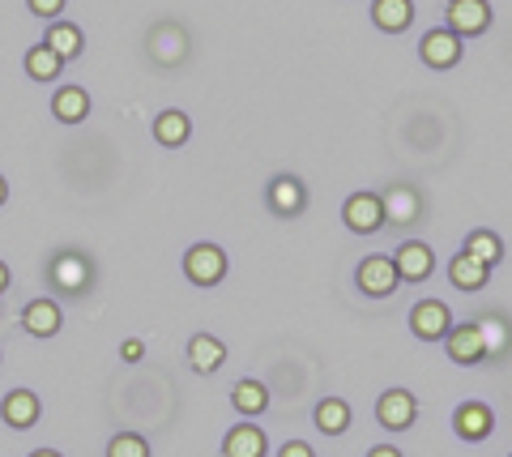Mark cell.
<instances>
[{
    "instance_id": "obj_1",
    "label": "cell",
    "mask_w": 512,
    "mask_h": 457,
    "mask_svg": "<svg viewBox=\"0 0 512 457\" xmlns=\"http://www.w3.org/2000/svg\"><path fill=\"white\" fill-rule=\"evenodd\" d=\"M184 274L197 282V287H214V282H222V274H227V252L218 244H192L184 252Z\"/></svg>"
},
{
    "instance_id": "obj_2",
    "label": "cell",
    "mask_w": 512,
    "mask_h": 457,
    "mask_svg": "<svg viewBox=\"0 0 512 457\" xmlns=\"http://www.w3.org/2000/svg\"><path fill=\"white\" fill-rule=\"evenodd\" d=\"M414 415H419V402H414L410 389H384V393H380V402H376L380 428L406 432V428H414Z\"/></svg>"
},
{
    "instance_id": "obj_3",
    "label": "cell",
    "mask_w": 512,
    "mask_h": 457,
    "mask_svg": "<svg viewBox=\"0 0 512 457\" xmlns=\"http://www.w3.org/2000/svg\"><path fill=\"white\" fill-rule=\"evenodd\" d=\"M491 26V5L487 0H448V30L457 39H470V35H483Z\"/></svg>"
},
{
    "instance_id": "obj_4",
    "label": "cell",
    "mask_w": 512,
    "mask_h": 457,
    "mask_svg": "<svg viewBox=\"0 0 512 457\" xmlns=\"http://www.w3.org/2000/svg\"><path fill=\"white\" fill-rule=\"evenodd\" d=\"M410 329L419 334L423 342H440L448 329H453V312H448L440 299H423V304L410 308Z\"/></svg>"
},
{
    "instance_id": "obj_5",
    "label": "cell",
    "mask_w": 512,
    "mask_h": 457,
    "mask_svg": "<svg viewBox=\"0 0 512 457\" xmlns=\"http://www.w3.org/2000/svg\"><path fill=\"white\" fill-rule=\"evenodd\" d=\"M342 218H346V227H350V231L376 235V231L384 227V206H380V197H376V193H355V197H346Z\"/></svg>"
},
{
    "instance_id": "obj_6",
    "label": "cell",
    "mask_w": 512,
    "mask_h": 457,
    "mask_svg": "<svg viewBox=\"0 0 512 457\" xmlns=\"http://www.w3.org/2000/svg\"><path fill=\"white\" fill-rule=\"evenodd\" d=\"M355 282H359V291L363 295H372V299H384V295H393L397 291V270H393V257H367L363 265H359V274H355Z\"/></svg>"
},
{
    "instance_id": "obj_7",
    "label": "cell",
    "mask_w": 512,
    "mask_h": 457,
    "mask_svg": "<svg viewBox=\"0 0 512 457\" xmlns=\"http://www.w3.org/2000/svg\"><path fill=\"white\" fill-rule=\"evenodd\" d=\"M444 346H448V359L461 368H474L483 364L487 351H483V334H478V325H453L444 334Z\"/></svg>"
},
{
    "instance_id": "obj_8",
    "label": "cell",
    "mask_w": 512,
    "mask_h": 457,
    "mask_svg": "<svg viewBox=\"0 0 512 457\" xmlns=\"http://www.w3.org/2000/svg\"><path fill=\"white\" fill-rule=\"evenodd\" d=\"M380 206H384V223L410 227V223H419V214H423V197L414 193L410 184H393L389 193L380 197Z\"/></svg>"
},
{
    "instance_id": "obj_9",
    "label": "cell",
    "mask_w": 512,
    "mask_h": 457,
    "mask_svg": "<svg viewBox=\"0 0 512 457\" xmlns=\"http://www.w3.org/2000/svg\"><path fill=\"white\" fill-rule=\"evenodd\" d=\"M393 270H397V278H406V282H423L431 270H436V252H431L427 244H419V240H406L402 248L393 252Z\"/></svg>"
},
{
    "instance_id": "obj_10",
    "label": "cell",
    "mask_w": 512,
    "mask_h": 457,
    "mask_svg": "<svg viewBox=\"0 0 512 457\" xmlns=\"http://www.w3.org/2000/svg\"><path fill=\"white\" fill-rule=\"evenodd\" d=\"M419 56L431 69H453L461 60V39L453 35V30H427L423 43H419Z\"/></svg>"
},
{
    "instance_id": "obj_11",
    "label": "cell",
    "mask_w": 512,
    "mask_h": 457,
    "mask_svg": "<svg viewBox=\"0 0 512 457\" xmlns=\"http://www.w3.org/2000/svg\"><path fill=\"white\" fill-rule=\"evenodd\" d=\"M39 411H43V406H39V398L30 389H13V393H5V402H0V419H5L13 432L35 428Z\"/></svg>"
},
{
    "instance_id": "obj_12",
    "label": "cell",
    "mask_w": 512,
    "mask_h": 457,
    "mask_svg": "<svg viewBox=\"0 0 512 457\" xmlns=\"http://www.w3.org/2000/svg\"><path fill=\"white\" fill-rule=\"evenodd\" d=\"M22 325H26L30 338H56L60 325H64V312H60V304H52V299H30L22 308Z\"/></svg>"
},
{
    "instance_id": "obj_13",
    "label": "cell",
    "mask_w": 512,
    "mask_h": 457,
    "mask_svg": "<svg viewBox=\"0 0 512 457\" xmlns=\"http://www.w3.org/2000/svg\"><path fill=\"white\" fill-rule=\"evenodd\" d=\"M491 428H495V415H491V406H483V402H461L457 406V415H453V432L461 436V440H487L491 436Z\"/></svg>"
},
{
    "instance_id": "obj_14",
    "label": "cell",
    "mask_w": 512,
    "mask_h": 457,
    "mask_svg": "<svg viewBox=\"0 0 512 457\" xmlns=\"http://www.w3.org/2000/svg\"><path fill=\"white\" fill-rule=\"evenodd\" d=\"M150 52H154L158 65H180V60L188 56V35H184L180 26H171V22L154 26V35H150Z\"/></svg>"
},
{
    "instance_id": "obj_15",
    "label": "cell",
    "mask_w": 512,
    "mask_h": 457,
    "mask_svg": "<svg viewBox=\"0 0 512 457\" xmlns=\"http://www.w3.org/2000/svg\"><path fill=\"white\" fill-rule=\"evenodd\" d=\"M265 449H269V440L256 423H235L227 440H222V457H265Z\"/></svg>"
},
{
    "instance_id": "obj_16",
    "label": "cell",
    "mask_w": 512,
    "mask_h": 457,
    "mask_svg": "<svg viewBox=\"0 0 512 457\" xmlns=\"http://www.w3.org/2000/svg\"><path fill=\"white\" fill-rule=\"evenodd\" d=\"M303 206H308V188H303L295 176H278L269 184V210L282 218H295Z\"/></svg>"
},
{
    "instance_id": "obj_17",
    "label": "cell",
    "mask_w": 512,
    "mask_h": 457,
    "mask_svg": "<svg viewBox=\"0 0 512 457\" xmlns=\"http://www.w3.org/2000/svg\"><path fill=\"white\" fill-rule=\"evenodd\" d=\"M52 282H56L60 291H69V295L86 291V282H90L86 257H77V252H60V257L52 261Z\"/></svg>"
},
{
    "instance_id": "obj_18",
    "label": "cell",
    "mask_w": 512,
    "mask_h": 457,
    "mask_svg": "<svg viewBox=\"0 0 512 457\" xmlns=\"http://www.w3.org/2000/svg\"><path fill=\"white\" fill-rule=\"evenodd\" d=\"M188 364H192V372L210 376V372H218L222 364H227V346H222L218 338H210V334H197L188 342Z\"/></svg>"
},
{
    "instance_id": "obj_19",
    "label": "cell",
    "mask_w": 512,
    "mask_h": 457,
    "mask_svg": "<svg viewBox=\"0 0 512 457\" xmlns=\"http://www.w3.org/2000/svg\"><path fill=\"white\" fill-rule=\"evenodd\" d=\"M52 116H56L60 124L86 120V116H90V94H86L82 86H60L56 99H52Z\"/></svg>"
},
{
    "instance_id": "obj_20",
    "label": "cell",
    "mask_w": 512,
    "mask_h": 457,
    "mask_svg": "<svg viewBox=\"0 0 512 457\" xmlns=\"http://www.w3.org/2000/svg\"><path fill=\"white\" fill-rule=\"evenodd\" d=\"M43 43L52 47L60 60H77V56H82V47H86V43H82V30H77L73 22H47Z\"/></svg>"
},
{
    "instance_id": "obj_21",
    "label": "cell",
    "mask_w": 512,
    "mask_h": 457,
    "mask_svg": "<svg viewBox=\"0 0 512 457\" xmlns=\"http://www.w3.org/2000/svg\"><path fill=\"white\" fill-rule=\"evenodd\" d=\"M448 278H453L457 291H483L487 287V265L474 261L470 252H457L453 265H448Z\"/></svg>"
},
{
    "instance_id": "obj_22",
    "label": "cell",
    "mask_w": 512,
    "mask_h": 457,
    "mask_svg": "<svg viewBox=\"0 0 512 457\" xmlns=\"http://www.w3.org/2000/svg\"><path fill=\"white\" fill-rule=\"evenodd\" d=\"M372 18H376L380 30H389V35H402V30L414 22V5H410V0H376Z\"/></svg>"
},
{
    "instance_id": "obj_23",
    "label": "cell",
    "mask_w": 512,
    "mask_h": 457,
    "mask_svg": "<svg viewBox=\"0 0 512 457\" xmlns=\"http://www.w3.org/2000/svg\"><path fill=\"white\" fill-rule=\"evenodd\" d=\"M231 406L239 415H265L269 411V389L261 381H239L231 389Z\"/></svg>"
},
{
    "instance_id": "obj_24",
    "label": "cell",
    "mask_w": 512,
    "mask_h": 457,
    "mask_svg": "<svg viewBox=\"0 0 512 457\" xmlns=\"http://www.w3.org/2000/svg\"><path fill=\"white\" fill-rule=\"evenodd\" d=\"M312 419H316V428L325 432V436H342V432L350 428V406H346L342 398H325V402L316 406Z\"/></svg>"
},
{
    "instance_id": "obj_25",
    "label": "cell",
    "mask_w": 512,
    "mask_h": 457,
    "mask_svg": "<svg viewBox=\"0 0 512 457\" xmlns=\"http://www.w3.org/2000/svg\"><path fill=\"white\" fill-rule=\"evenodd\" d=\"M60 69H64V60L47 43H39V47H30L26 52V73L35 77V82H56Z\"/></svg>"
},
{
    "instance_id": "obj_26",
    "label": "cell",
    "mask_w": 512,
    "mask_h": 457,
    "mask_svg": "<svg viewBox=\"0 0 512 457\" xmlns=\"http://www.w3.org/2000/svg\"><path fill=\"white\" fill-rule=\"evenodd\" d=\"M188 133H192V120L184 112H175V107L163 116H154V137L163 141V146H184Z\"/></svg>"
},
{
    "instance_id": "obj_27",
    "label": "cell",
    "mask_w": 512,
    "mask_h": 457,
    "mask_svg": "<svg viewBox=\"0 0 512 457\" xmlns=\"http://www.w3.org/2000/svg\"><path fill=\"white\" fill-rule=\"evenodd\" d=\"M466 252H470L474 261H483L487 270L504 261V244H500V235H495V231H474L470 240H466Z\"/></svg>"
},
{
    "instance_id": "obj_28",
    "label": "cell",
    "mask_w": 512,
    "mask_h": 457,
    "mask_svg": "<svg viewBox=\"0 0 512 457\" xmlns=\"http://www.w3.org/2000/svg\"><path fill=\"white\" fill-rule=\"evenodd\" d=\"M478 334H483V351H487V359L491 355H504L508 351V325L500 321V317H483V321H478Z\"/></svg>"
},
{
    "instance_id": "obj_29",
    "label": "cell",
    "mask_w": 512,
    "mask_h": 457,
    "mask_svg": "<svg viewBox=\"0 0 512 457\" xmlns=\"http://www.w3.org/2000/svg\"><path fill=\"white\" fill-rule=\"evenodd\" d=\"M107 457H150V445H146V436H137V432H120V436H111Z\"/></svg>"
},
{
    "instance_id": "obj_30",
    "label": "cell",
    "mask_w": 512,
    "mask_h": 457,
    "mask_svg": "<svg viewBox=\"0 0 512 457\" xmlns=\"http://www.w3.org/2000/svg\"><path fill=\"white\" fill-rule=\"evenodd\" d=\"M26 9L35 13V18H43V22H60L64 0H26Z\"/></svg>"
},
{
    "instance_id": "obj_31",
    "label": "cell",
    "mask_w": 512,
    "mask_h": 457,
    "mask_svg": "<svg viewBox=\"0 0 512 457\" xmlns=\"http://www.w3.org/2000/svg\"><path fill=\"white\" fill-rule=\"evenodd\" d=\"M278 457H316V453H312L308 440H286V445L278 449Z\"/></svg>"
},
{
    "instance_id": "obj_32",
    "label": "cell",
    "mask_w": 512,
    "mask_h": 457,
    "mask_svg": "<svg viewBox=\"0 0 512 457\" xmlns=\"http://www.w3.org/2000/svg\"><path fill=\"white\" fill-rule=\"evenodd\" d=\"M141 355H146V346H141L137 338H128V342L120 346V359H124V364H141Z\"/></svg>"
},
{
    "instance_id": "obj_33",
    "label": "cell",
    "mask_w": 512,
    "mask_h": 457,
    "mask_svg": "<svg viewBox=\"0 0 512 457\" xmlns=\"http://www.w3.org/2000/svg\"><path fill=\"white\" fill-rule=\"evenodd\" d=\"M367 457H406V453H402V449H393V445H376Z\"/></svg>"
},
{
    "instance_id": "obj_34",
    "label": "cell",
    "mask_w": 512,
    "mask_h": 457,
    "mask_svg": "<svg viewBox=\"0 0 512 457\" xmlns=\"http://www.w3.org/2000/svg\"><path fill=\"white\" fill-rule=\"evenodd\" d=\"M5 291H9V265L0 261V295H5Z\"/></svg>"
},
{
    "instance_id": "obj_35",
    "label": "cell",
    "mask_w": 512,
    "mask_h": 457,
    "mask_svg": "<svg viewBox=\"0 0 512 457\" xmlns=\"http://www.w3.org/2000/svg\"><path fill=\"white\" fill-rule=\"evenodd\" d=\"M30 457H64V453H56V449H35Z\"/></svg>"
},
{
    "instance_id": "obj_36",
    "label": "cell",
    "mask_w": 512,
    "mask_h": 457,
    "mask_svg": "<svg viewBox=\"0 0 512 457\" xmlns=\"http://www.w3.org/2000/svg\"><path fill=\"white\" fill-rule=\"evenodd\" d=\"M5 197H9V184H5V176H0V206H5Z\"/></svg>"
},
{
    "instance_id": "obj_37",
    "label": "cell",
    "mask_w": 512,
    "mask_h": 457,
    "mask_svg": "<svg viewBox=\"0 0 512 457\" xmlns=\"http://www.w3.org/2000/svg\"><path fill=\"white\" fill-rule=\"evenodd\" d=\"M508 457H512V453H508Z\"/></svg>"
}]
</instances>
